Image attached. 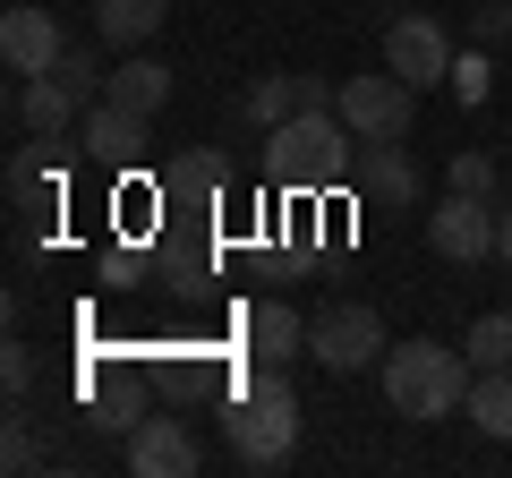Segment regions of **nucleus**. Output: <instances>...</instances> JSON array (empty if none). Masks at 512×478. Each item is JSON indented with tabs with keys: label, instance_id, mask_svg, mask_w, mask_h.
<instances>
[{
	"label": "nucleus",
	"instance_id": "obj_1",
	"mask_svg": "<svg viewBox=\"0 0 512 478\" xmlns=\"http://www.w3.org/2000/svg\"><path fill=\"white\" fill-rule=\"evenodd\" d=\"M350 163H359V137H350L342 111H291L282 129H265V180L291 188V197L350 188Z\"/></svg>",
	"mask_w": 512,
	"mask_h": 478
},
{
	"label": "nucleus",
	"instance_id": "obj_2",
	"mask_svg": "<svg viewBox=\"0 0 512 478\" xmlns=\"http://www.w3.org/2000/svg\"><path fill=\"white\" fill-rule=\"evenodd\" d=\"M222 436L248 470H282L299 453V393L282 385V368H239L231 376V402H222Z\"/></svg>",
	"mask_w": 512,
	"mask_h": 478
},
{
	"label": "nucleus",
	"instance_id": "obj_3",
	"mask_svg": "<svg viewBox=\"0 0 512 478\" xmlns=\"http://www.w3.org/2000/svg\"><path fill=\"white\" fill-rule=\"evenodd\" d=\"M470 350L453 342H393L384 350V410H402V419H453L470 402Z\"/></svg>",
	"mask_w": 512,
	"mask_h": 478
},
{
	"label": "nucleus",
	"instance_id": "obj_4",
	"mask_svg": "<svg viewBox=\"0 0 512 478\" xmlns=\"http://www.w3.org/2000/svg\"><path fill=\"white\" fill-rule=\"evenodd\" d=\"M384 316L367 308V299H342V308H325L308 325V359L316 368H333V376H359V368H384Z\"/></svg>",
	"mask_w": 512,
	"mask_h": 478
},
{
	"label": "nucleus",
	"instance_id": "obj_5",
	"mask_svg": "<svg viewBox=\"0 0 512 478\" xmlns=\"http://www.w3.org/2000/svg\"><path fill=\"white\" fill-rule=\"evenodd\" d=\"M410 111H419V86L410 77H393V69H367V77H350L342 86V120H350V137H410Z\"/></svg>",
	"mask_w": 512,
	"mask_h": 478
},
{
	"label": "nucleus",
	"instance_id": "obj_6",
	"mask_svg": "<svg viewBox=\"0 0 512 478\" xmlns=\"http://www.w3.org/2000/svg\"><path fill=\"white\" fill-rule=\"evenodd\" d=\"M384 69L393 77H410V86H444L453 77V35H444L436 18H393L384 26Z\"/></svg>",
	"mask_w": 512,
	"mask_h": 478
},
{
	"label": "nucleus",
	"instance_id": "obj_7",
	"mask_svg": "<svg viewBox=\"0 0 512 478\" xmlns=\"http://www.w3.org/2000/svg\"><path fill=\"white\" fill-rule=\"evenodd\" d=\"M427 248H436L444 265L495 257V205H487V197H444L436 214H427Z\"/></svg>",
	"mask_w": 512,
	"mask_h": 478
},
{
	"label": "nucleus",
	"instance_id": "obj_8",
	"mask_svg": "<svg viewBox=\"0 0 512 478\" xmlns=\"http://www.w3.org/2000/svg\"><path fill=\"white\" fill-rule=\"evenodd\" d=\"M60 52H69V26H60L43 0H18V9L0 18V60H9L18 77H43Z\"/></svg>",
	"mask_w": 512,
	"mask_h": 478
},
{
	"label": "nucleus",
	"instance_id": "obj_9",
	"mask_svg": "<svg viewBox=\"0 0 512 478\" xmlns=\"http://www.w3.org/2000/svg\"><path fill=\"white\" fill-rule=\"evenodd\" d=\"M350 197L359 205H419V163L402 137H367V154L350 163Z\"/></svg>",
	"mask_w": 512,
	"mask_h": 478
},
{
	"label": "nucleus",
	"instance_id": "obj_10",
	"mask_svg": "<svg viewBox=\"0 0 512 478\" xmlns=\"http://www.w3.org/2000/svg\"><path fill=\"white\" fill-rule=\"evenodd\" d=\"M128 478H197V436L163 410H146L128 436Z\"/></svg>",
	"mask_w": 512,
	"mask_h": 478
},
{
	"label": "nucleus",
	"instance_id": "obj_11",
	"mask_svg": "<svg viewBox=\"0 0 512 478\" xmlns=\"http://www.w3.org/2000/svg\"><path fill=\"white\" fill-rule=\"evenodd\" d=\"M299 350H308L299 308H282V299H256V308L239 316V359H256V368H291Z\"/></svg>",
	"mask_w": 512,
	"mask_h": 478
},
{
	"label": "nucleus",
	"instance_id": "obj_12",
	"mask_svg": "<svg viewBox=\"0 0 512 478\" xmlns=\"http://www.w3.org/2000/svg\"><path fill=\"white\" fill-rule=\"evenodd\" d=\"M9 120H18L26 137H77L86 103H77V94L60 86L52 69H43V77H18V94H9Z\"/></svg>",
	"mask_w": 512,
	"mask_h": 478
},
{
	"label": "nucleus",
	"instance_id": "obj_13",
	"mask_svg": "<svg viewBox=\"0 0 512 478\" xmlns=\"http://www.w3.org/2000/svg\"><path fill=\"white\" fill-rule=\"evenodd\" d=\"M146 129H154L146 111L94 103L86 120H77V146H86V154H94V163H103V171H128V163H137V154H146Z\"/></svg>",
	"mask_w": 512,
	"mask_h": 478
},
{
	"label": "nucleus",
	"instance_id": "obj_14",
	"mask_svg": "<svg viewBox=\"0 0 512 478\" xmlns=\"http://www.w3.org/2000/svg\"><path fill=\"white\" fill-rule=\"evenodd\" d=\"M171 18V0H94V43L103 52H137V43H154Z\"/></svg>",
	"mask_w": 512,
	"mask_h": 478
},
{
	"label": "nucleus",
	"instance_id": "obj_15",
	"mask_svg": "<svg viewBox=\"0 0 512 478\" xmlns=\"http://www.w3.org/2000/svg\"><path fill=\"white\" fill-rule=\"evenodd\" d=\"M9 205H18L26 222L60 205V163H52V137H26V146H18V163H9Z\"/></svg>",
	"mask_w": 512,
	"mask_h": 478
},
{
	"label": "nucleus",
	"instance_id": "obj_16",
	"mask_svg": "<svg viewBox=\"0 0 512 478\" xmlns=\"http://www.w3.org/2000/svg\"><path fill=\"white\" fill-rule=\"evenodd\" d=\"M103 103H120V111H163L171 103V60H154V52H120V69H111V86H103Z\"/></svg>",
	"mask_w": 512,
	"mask_h": 478
},
{
	"label": "nucleus",
	"instance_id": "obj_17",
	"mask_svg": "<svg viewBox=\"0 0 512 478\" xmlns=\"http://www.w3.org/2000/svg\"><path fill=\"white\" fill-rule=\"evenodd\" d=\"M461 410H470V427H478L487 444H512V368H478Z\"/></svg>",
	"mask_w": 512,
	"mask_h": 478
},
{
	"label": "nucleus",
	"instance_id": "obj_18",
	"mask_svg": "<svg viewBox=\"0 0 512 478\" xmlns=\"http://www.w3.org/2000/svg\"><path fill=\"white\" fill-rule=\"evenodd\" d=\"M163 188H171V197H188V205H214L222 188H231V154H222V146H197V154H180V163L163 171Z\"/></svg>",
	"mask_w": 512,
	"mask_h": 478
},
{
	"label": "nucleus",
	"instance_id": "obj_19",
	"mask_svg": "<svg viewBox=\"0 0 512 478\" xmlns=\"http://www.w3.org/2000/svg\"><path fill=\"white\" fill-rule=\"evenodd\" d=\"M52 77H60V86H69V94H77V103H86V111H94V103H103V86H111V60H103V52H94V43H69V52H60V60H52Z\"/></svg>",
	"mask_w": 512,
	"mask_h": 478
},
{
	"label": "nucleus",
	"instance_id": "obj_20",
	"mask_svg": "<svg viewBox=\"0 0 512 478\" xmlns=\"http://www.w3.org/2000/svg\"><path fill=\"white\" fill-rule=\"evenodd\" d=\"M256 120V129H282V120H291L299 111V69H274V77H256L248 86V103H239Z\"/></svg>",
	"mask_w": 512,
	"mask_h": 478
},
{
	"label": "nucleus",
	"instance_id": "obj_21",
	"mask_svg": "<svg viewBox=\"0 0 512 478\" xmlns=\"http://www.w3.org/2000/svg\"><path fill=\"white\" fill-rule=\"evenodd\" d=\"M461 350H470V368H512V316L487 308L470 333H461Z\"/></svg>",
	"mask_w": 512,
	"mask_h": 478
},
{
	"label": "nucleus",
	"instance_id": "obj_22",
	"mask_svg": "<svg viewBox=\"0 0 512 478\" xmlns=\"http://www.w3.org/2000/svg\"><path fill=\"white\" fill-rule=\"evenodd\" d=\"M137 419H146V402H137V393H103V402H94V427H111V436H137Z\"/></svg>",
	"mask_w": 512,
	"mask_h": 478
},
{
	"label": "nucleus",
	"instance_id": "obj_23",
	"mask_svg": "<svg viewBox=\"0 0 512 478\" xmlns=\"http://www.w3.org/2000/svg\"><path fill=\"white\" fill-rule=\"evenodd\" d=\"M453 197H495V154H453Z\"/></svg>",
	"mask_w": 512,
	"mask_h": 478
},
{
	"label": "nucleus",
	"instance_id": "obj_24",
	"mask_svg": "<svg viewBox=\"0 0 512 478\" xmlns=\"http://www.w3.org/2000/svg\"><path fill=\"white\" fill-rule=\"evenodd\" d=\"M470 35H478V43L512 35V0H478V18H470Z\"/></svg>",
	"mask_w": 512,
	"mask_h": 478
},
{
	"label": "nucleus",
	"instance_id": "obj_25",
	"mask_svg": "<svg viewBox=\"0 0 512 478\" xmlns=\"http://www.w3.org/2000/svg\"><path fill=\"white\" fill-rule=\"evenodd\" d=\"M0 461H9V470H35V436H26V419H9V444H0Z\"/></svg>",
	"mask_w": 512,
	"mask_h": 478
},
{
	"label": "nucleus",
	"instance_id": "obj_26",
	"mask_svg": "<svg viewBox=\"0 0 512 478\" xmlns=\"http://www.w3.org/2000/svg\"><path fill=\"white\" fill-rule=\"evenodd\" d=\"M453 77H461V94H470V103L487 94V60H478V52H470V60H453Z\"/></svg>",
	"mask_w": 512,
	"mask_h": 478
},
{
	"label": "nucleus",
	"instance_id": "obj_27",
	"mask_svg": "<svg viewBox=\"0 0 512 478\" xmlns=\"http://www.w3.org/2000/svg\"><path fill=\"white\" fill-rule=\"evenodd\" d=\"M26 376H35V350H26V342H9V393H26Z\"/></svg>",
	"mask_w": 512,
	"mask_h": 478
},
{
	"label": "nucleus",
	"instance_id": "obj_28",
	"mask_svg": "<svg viewBox=\"0 0 512 478\" xmlns=\"http://www.w3.org/2000/svg\"><path fill=\"white\" fill-rule=\"evenodd\" d=\"M495 257H504V274H512V205L495 214Z\"/></svg>",
	"mask_w": 512,
	"mask_h": 478
}]
</instances>
